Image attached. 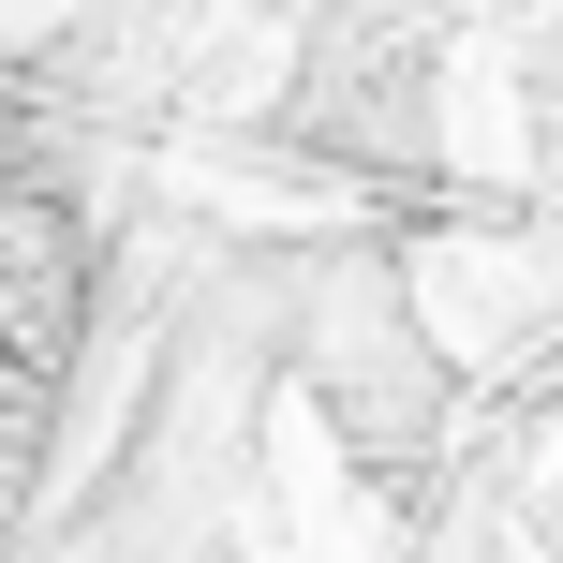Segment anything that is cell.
<instances>
[{"instance_id": "cell-1", "label": "cell", "mask_w": 563, "mask_h": 563, "mask_svg": "<svg viewBox=\"0 0 563 563\" xmlns=\"http://www.w3.org/2000/svg\"><path fill=\"white\" fill-rule=\"evenodd\" d=\"M0 297H15V386H30V416H45L59 371H75V311H89V238H75L59 194L0 208Z\"/></svg>"}]
</instances>
